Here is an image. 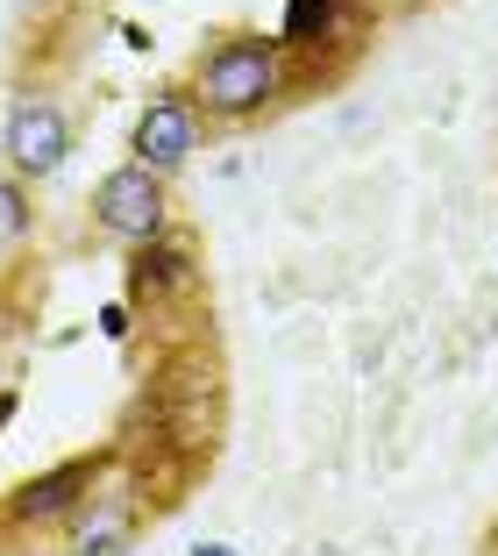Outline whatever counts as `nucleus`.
<instances>
[{
    "label": "nucleus",
    "mask_w": 498,
    "mask_h": 556,
    "mask_svg": "<svg viewBox=\"0 0 498 556\" xmlns=\"http://www.w3.org/2000/svg\"><path fill=\"white\" fill-rule=\"evenodd\" d=\"M178 86L193 93L207 129H257V122H271L278 108L299 100L306 72L292 65V50L278 43L271 29L235 22V29H214L207 43L193 50V65H186Z\"/></svg>",
    "instance_id": "1"
},
{
    "label": "nucleus",
    "mask_w": 498,
    "mask_h": 556,
    "mask_svg": "<svg viewBox=\"0 0 498 556\" xmlns=\"http://www.w3.org/2000/svg\"><path fill=\"white\" fill-rule=\"evenodd\" d=\"M200 286H207V264H200L193 229H164L150 243L122 250V300H129L143 321H164V314L193 307Z\"/></svg>",
    "instance_id": "7"
},
{
    "label": "nucleus",
    "mask_w": 498,
    "mask_h": 556,
    "mask_svg": "<svg viewBox=\"0 0 498 556\" xmlns=\"http://www.w3.org/2000/svg\"><path fill=\"white\" fill-rule=\"evenodd\" d=\"M193 556H242L235 542H193Z\"/></svg>",
    "instance_id": "13"
},
{
    "label": "nucleus",
    "mask_w": 498,
    "mask_h": 556,
    "mask_svg": "<svg viewBox=\"0 0 498 556\" xmlns=\"http://www.w3.org/2000/svg\"><path fill=\"white\" fill-rule=\"evenodd\" d=\"M370 8H378V15H420L427 0H370Z\"/></svg>",
    "instance_id": "11"
},
{
    "label": "nucleus",
    "mask_w": 498,
    "mask_h": 556,
    "mask_svg": "<svg viewBox=\"0 0 498 556\" xmlns=\"http://www.w3.org/2000/svg\"><path fill=\"white\" fill-rule=\"evenodd\" d=\"M370 22H378L370 0H285L271 36L292 50V65H299L306 79H335L349 58H363Z\"/></svg>",
    "instance_id": "5"
},
{
    "label": "nucleus",
    "mask_w": 498,
    "mask_h": 556,
    "mask_svg": "<svg viewBox=\"0 0 498 556\" xmlns=\"http://www.w3.org/2000/svg\"><path fill=\"white\" fill-rule=\"evenodd\" d=\"M86 229H93L100 243H114V250H136V243H150V236L178 229L171 179H157V172H143V164L100 172L93 193H86Z\"/></svg>",
    "instance_id": "6"
},
{
    "label": "nucleus",
    "mask_w": 498,
    "mask_h": 556,
    "mask_svg": "<svg viewBox=\"0 0 498 556\" xmlns=\"http://www.w3.org/2000/svg\"><path fill=\"white\" fill-rule=\"evenodd\" d=\"M15 414H22V393H15V386H0V428L15 421Z\"/></svg>",
    "instance_id": "12"
},
{
    "label": "nucleus",
    "mask_w": 498,
    "mask_h": 556,
    "mask_svg": "<svg viewBox=\"0 0 498 556\" xmlns=\"http://www.w3.org/2000/svg\"><path fill=\"white\" fill-rule=\"evenodd\" d=\"M207 136L214 129L200 122L193 93H186L178 79H164V86L143 93V108H136V122H129V164H143V172H157V179H178V172L200 164Z\"/></svg>",
    "instance_id": "8"
},
{
    "label": "nucleus",
    "mask_w": 498,
    "mask_h": 556,
    "mask_svg": "<svg viewBox=\"0 0 498 556\" xmlns=\"http://www.w3.org/2000/svg\"><path fill=\"white\" fill-rule=\"evenodd\" d=\"M72 150H79L72 108L50 93V86H22V93L8 100V115H0V172L36 193V186H50L72 164Z\"/></svg>",
    "instance_id": "4"
},
{
    "label": "nucleus",
    "mask_w": 498,
    "mask_h": 556,
    "mask_svg": "<svg viewBox=\"0 0 498 556\" xmlns=\"http://www.w3.org/2000/svg\"><path fill=\"white\" fill-rule=\"evenodd\" d=\"M100 336H107V343H129V336H136V307H129V300L100 307Z\"/></svg>",
    "instance_id": "10"
},
{
    "label": "nucleus",
    "mask_w": 498,
    "mask_h": 556,
    "mask_svg": "<svg viewBox=\"0 0 498 556\" xmlns=\"http://www.w3.org/2000/svg\"><path fill=\"white\" fill-rule=\"evenodd\" d=\"M157 507H164V492L150 485V471H136V464L122 457L93 485V500L58 528V556H136V542L150 535Z\"/></svg>",
    "instance_id": "3"
},
{
    "label": "nucleus",
    "mask_w": 498,
    "mask_h": 556,
    "mask_svg": "<svg viewBox=\"0 0 498 556\" xmlns=\"http://www.w3.org/2000/svg\"><path fill=\"white\" fill-rule=\"evenodd\" d=\"M29 200H36L29 186L0 172V243H22V236H36V207H29Z\"/></svg>",
    "instance_id": "9"
},
{
    "label": "nucleus",
    "mask_w": 498,
    "mask_h": 556,
    "mask_svg": "<svg viewBox=\"0 0 498 556\" xmlns=\"http://www.w3.org/2000/svg\"><path fill=\"white\" fill-rule=\"evenodd\" d=\"M0 386H8V328H0Z\"/></svg>",
    "instance_id": "14"
},
{
    "label": "nucleus",
    "mask_w": 498,
    "mask_h": 556,
    "mask_svg": "<svg viewBox=\"0 0 498 556\" xmlns=\"http://www.w3.org/2000/svg\"><path fill=\"white\" fill-rule=\"evenodd\" d=\"M122 464V442H100V450H72V457L43 464V471L15 478V485L0 492V535H58L72 514L93 500V485Z\"/></svg>",
    "instance_id": "2"
}]
</instances>
